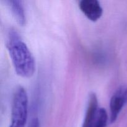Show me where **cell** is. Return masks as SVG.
Returning a JSON list of instances; mask_svg holds the SVG:
<instances>
[{"instance_id": "5b68a950", "label": "cell", "mask_w": 127, "mask_h": 127, "mask_svg": "<svg viewBox=\"0 0 127 127\" xmlns=\"http://www.w3.org/2000/svg\"><path fill=\"white\" fill-rule=\"evenodd\" d=\"M97 109V97L95 93H91L89 95L86 112L82 127H93L94 117Z\"/></svg>"}, {"instance_id": "277c9868", "label": "cell", "mask_w": 127, "mask_h": 127, "mask_svg": "<svg viewBox=\"0 0 127 127\" xmlns=\"http://www.w3.org/2000/svg\"><path fill=\"white\" fill-rule=\"evenodd\" d=\"M79 7L83 14L93 22L98 21L101 17L103 9L97 0H81Z\"/></svg>"}, {"instance_id": "6da1fadb", "label": "cell", "mask_w": 127, "mask_h": 127, "mask_svg": "<svg viewBox=\"0 0 127 127\" xmlns=\"http://www.w3.org/2000/svg\"><path fill=\"white\" fill-rule=\"evenodd\" d=\"M6 47L16 73L23 78L32 77L35 71V59L27 45L15 30L9 31Z\"/></svg>"}, {"instance_id": "52a82bcc", "label": "cell", "mask_w": 127, "mask_h": 127, "mask_svg": "<svg viewBox=\"0 0 127 127\" xmlns=\"http://www.w3.org/2000/svg\"><path fill=\"white\" fill-rule=\"evenodd\" d=\"M108 122V114L104 108H98L94 117L93 127H106Z\"/></svg>"}, {"instance_id": "8992f818", "label": "cell", "mask_w": 127, "mask_h": 127, "mask_svg": "<svg viewBox=\"0 0 127 127\" xmlns=\"http://www.w3.org/2000/svg\"><path fill=\"white\" fill-rule=\"evenodd\" d=\"M6 2L11 8L12 14L17 23L21 26H25L26 17L23 1L21 0H7L6 1Z\"/></svg>"}, {"instance_id": "3957f363", "label": "cell", "mask_w": 127, "mask_h": 127, "mask_svg": "<svg viewBox=\"0 0 127 127\" xmlns=\"http://www.w3.org/2000/svg\"><path fill=\"white\" fill-rule=\"evenodd\" d=\"M127 103V85H122L115 91L110 99V121L111 124L115 122L120 112Z\"/></svg>"}, {"instance_id": "ba28073f", "label": "cell", "mask_w": 127, "mask_h": 127, "mask_svg": "<svg viewBox=\"0 0 127 127\" xmlns=\"http://www.w3.org/2000/svg\"><path fill=\"white\" fill-rule=\"evenodd\" d=\"M28 127H40L39 120L37 117L33 118L30 122Z\"/></svg>"}, {"instance_id": "7a4b0ae2", "label": "cell", "mask_w": 127, "mask_h": 127, "mask_svg": "<svg viewBox=\"0 0 127 127\" xmlns=\"http://www.w3.org/2000/svg\"><path fill=\"white\" fill-rule=\"evenodd\" d=\"M28 114V97L26 89L18 86L12 97L11 124L9 127H25Z\"/></svg>"}]
</instances>
